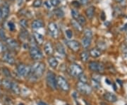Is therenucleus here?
I'll return each instance as SVG.
<instances>
[{
  "mask_svg": "<svg viewBox=\"0 0 127 105\" xmlns=\"http://www.w3.org/2000/svg\"><path fill=\"white\" fill-rule=\"evenodd\" d=\"M45 70V65L42 62L38 61L35 62L31 66L30 73H28L27 77L31 81L36 80L38 78H41L44 74Z\"/></svg>",
  "mask_w": 127,
  "mask_h": 105,
  "instance_id": "1",
  "label": "nucleus"
},
{
  "mask_svg": "<svg viewBox=\"0 0 127 105\" xmlns=\"http://www.w3.org/2000/svg\"><path fill=\"white\" fill-rule=\"evenodd\" d=\"M35 41L33 43H31V45L29 48V52H30V56L32 59L35 60V61H39L43 57V55L40 50L37 47Z\"/></svg>",
  "mask_w": 127,
  "mask_h": 105,
  "instance_id": "2",
  "label": "nucleus"
},
{
  "mask_svg": "<svg viewBox=\"0 0 127 105\" xmlns=\"http://www.w3.org/2000/svg\"><path fill=\"white\" fill-rule=\"evenodd\" d=\"M46 81L48 87L52 90H56L57 89V78L56 76L53 72L48 71L46 76Z\"/></svg>",
  "mask_w": 127,
  "mask_h": 105,
  "instance_id": "3",
  "label": "nucleus"
},
{
  "mask_svg": "<svg viewBox=\"0 0 127 105\" xmlns=\"http://www.w3.org/2000/svg\"><path fill=\"white\" fill-rule=\"evenodd\" d=\"M76 87H77L78 90L83 95H88L92 92V87L87 82H83L79 81L76 84Z\"/></svg>",
  "mask_w": 127,
  "mask_h": 105,
  "instance_id": "4",
  "label": "nucleus"
},
{
  "mask_svg": "<svg viewBox=\"0 0 127 105\" xmlns=\"http://www.w3.org/2000/svg\"><path fill=\"white\" fill-rule=\"evenodd\" d=\"M57 86L64 92H68L70 90V85L68 84V81L64 78L63 76H59L57 79Z\"/></svg>",
  "mask_w": 127,
  "mask_h": 105,
  "instance_id": "5",
  "label": "nucleus"
},
{
  "mask_svg": "<svg viewBox=\"0 0 127 105\" xmlns=\"http://www.w3.org/2000/svg\"><path fill=\"white\" fill-rule=\"evenodd\" d=\"M68 72L71 76L76 78L83 73V69L81 68V66L78 64H71V66H69Z\"/></svg>",
  "mask_w": 127,
  "mask_h": 105,
  "instance_id": "6",
  "label": "nucleus"
},
{
  "mask_svg": "<svg viewBox=\"0 0 127 105\" xmlns=\"http://www.w3.org/2000/svg\"><path fill=\"white\" fill-rule=\"evenodd\" d=\"M88 69L93 72L102 73L104 71V66L102 63L97 61H91L88 64Z\"/></svg>",
  "mask_w": 127,
  "mask_h": 105,
  "instance_id": "7",
  "label": "nucleus"
},
{
  "mask_svg": "<svg viewBox=\"0 0 127 105\" xmlns=\"http://www.w3.org/2000/svg\"><path fill=\"white\" fill-rule=\"evenodd\" d=\"M30 70H31V67L23 64H18L16 67L17 73L20 76H23V77L27 76L28 73H30Z\"/></svg>",
  "mask_w": 127,
  "mask_h": 105,
  "instance_id": "8",
  "label": "nucleus"
},
{
  "mask_svg": "<svg viewBox=\"0 0 127 105\" xmlns=\"http://www.w3.org/2000/svg\"><path fill=\"white\" fill-rule=\"evenodd\" d=\"M48 30H49V32L50 33L51 36L53 38H57L59 37V28H58V26L56 23H53V22L49 23Z\"/></svg>",
  "mask_w": 127,
  "mask_h": 105,
  "instance_id": "9",
  "label": "nucleus"
},
{
  "mask_svg": "<svg viewBox=\"0 0 127 105\" xmlns=\"http://www.w3.org/2000/svg\"><path fill=\"white\" fill-rule=\"evenodd\" d=\"M6 42V45L8 47V48L14 51H18L20 49V46L18 45V43L15 40L12 38H6V40H5Z\"/></svg>",
  "mask_w": 127,
  "mask_h": 105,
  "instance_id": "10",
  "label": "nucleus"
},
{
  "mask_svg": "<svg viewBox=\"0 0 127 105\" xmlns=\"http://www.w3.org/2000/svg\"><path fill=\"white\" fill-rule=\"evenodd\" d=\"M2 59L6 63L11 64V65H14L15 64V59H14V57L9 52H5L4 53V54L2 56Z\"/></svg>",
  "mask_w": 127,
  "mask_h": 105,
  "instance_id": "11",
  "label": "nucleus"
},
{
  "mask_svg": "<svg viewBox=\"0 0 127 105\" xmlns=\"http://www.w3.org/2000/svg\"><path fill=\"white\" fill-rule=\"evenodd\" d=\"M66 44L73 52H78V51L79 50L80 47H81L80 43L78 41H76V40H68V41H66Z\"/></svg>",
  "mask_w": 127,
  "mask_h": 105,
  "instance_id": "12",
  "label": "nucleus"
},
{
  "mask_svg": "<svg viewBox=\"0 0 127 105\" xmlns=\"http://www.w3.org/2000/svg\"><path fill=\"white\" fill-rule=\"evenodd\" d=\"M1 18H6L9 16V6L7 3H5L2 6V8L1 9Z\"/></svg>",
  "mask_w": 127,
  "mask_h": 105,
  "instance_id": "13",
  "label": "nucleus"
},
{
  "mask_svg": "<svg viewBox=\"0 0 127 105\" xmlns=\"http://www.w3.org/2000/svg\"><path fill=\"white\" fill-rule=\"evenodd\" d=\"M45 53L47 55H52L53 52H54V48H53V46H52V44L50 42H47V43H45Z\"/></svg>",
  "mask_w": 127,
  "mask_h": 105,
  "instance_id": "14",
  "label": "nucleus"
},
{
  "mask_svg": "<svg viewBox=\"0 0 127 105\" xmlns=\"http://www.w3.org/2000/svg\"><path fill=\"white\" fill-rule=\"evenodd\" d=\"M104 98L107 101L109 102H116V101L117 100V97L115 96L114 94L110 93V92L104 93Z\"/></svg>",
  "mask_w": 127,
  "mask_h": 105,
  "instance_id": "15",
  "label": "nucleus"
},
{
  "mask_svg": "<svg viewBox=\"0 0 127 105\" xmlns=\"http://www.w3.org/2000/svg\"><path fill=\"white\" fill-rule=\"evenodd\" d=\"M47 61H48V64L50 66V67H52V69H56L58 66V61L54 56H50L47 59Z\"/></svg>",
  "mask_w": 127,
  "mask_h": 105,
  "instance_id": "16",
  "label": "nucleus"
},
{
  "mask_svg": "<svg viewBox=\"0 0 127 105\" xmlns=\"http://www.w3.org/2000/svg\"><path fill=\"white\" fill-rule=\"evenodd\" d=\"M11 91L14 92L15 95H19L20 92H21V89L18 86V85L15 82H11V89H10Z\"/></svg>",
  "mask_w": 127,
  "mask_h": 105,
  "instance_id": "17",
  "label": "nucleus"
},
{
  "mask_svg": "<svg viewBox=\"0 0 127 105\" xmlns=\"http://www.w3.org/2000/svg\"><path fill=\"white\" fill-rule=\"evenodd\" d=\"M11 81L8 78H4L1 81V85L6 90H10L11 87Z\"/></svg>",
  "mask_w": 127,
  "mask_h": 105,
  "instance_id": "18",
  "label": "nucleus"
},
{
  "mask_svg": "<svg viewBox=\"0 0 127 105\" xmlns=\"http://www.w3.org/2000/svg\"><path fill=\"white\" fill-rule=\"evenodd\" d=\"M34 39L36 42L37 44H39V45H42L43 43V41H44V38L42 35H40V33L38 32H34Z\"/></svg>",
  "mask_w": 127,
  "mask_h": 105,
  "instance_id": "19",
  "label": "nucleus"
},
{
  "mask_svg": "<svg viewBox=\"0 0 127 105\" xmlns=\"http://www.w3.org/2000/svg\"><path fill=\"white\" fill-rule=\"evenodd\" d=\"M82 46L85 48V49H88L91 44V38H88L86 37H84L83 39H82Z\"/></svg>",
  "mask_w": 127,
  "mask_h": 105,
  "instance_id": "20",
  "label": "nucleus"
},
{
  "mask_svg": "<svg viewBox=\"0 0 127 105\" xmlns=\"http://www.w3.org/2000/svg\"><path fill=\"white\" fill-rule=\"evenodd\" d=\"M94 14H95V7L94 6H90L86 11V14L88 18H93L94 16Z\"/></svg>",
  "mask_w": 127,
  "mask_h": 105,
  "instance_id": "21",
  "label": "nucleus"
},
{
  "mask_svg": "<svg viewBox=\"0 0 127 105\" xmlns=\"http://www.w3.org/2000/svg\"><path fill=\"white\" fill-rule=\"evenodd\" d=\"M90 54L92 57L93 58H97L100 56L101 55V52L100 50H98L97 48H93L90 51Z\"/></svg>",
  "mask_w": 127,
  "mask_h": 105,
  "instance_id": "22",
  "label": "nucleus"
},
{
  "mask_svg": "<svg viewBox=\"0 0 127 105\" xmlns=\"http://www.w3.org/2000/svg\"><path fill=\"white\" fill-rule=\"evenodd\" d=\"M43 27V23L40 20H35L32 23V28L33 29H39Z\"/></svg>",
  "mask_w": 127,
  "mask_h": 105,
  "instance_id": "23",
  "label": "nucleus"
},
{
  "mask_svg": "<svg viewBox=\"0 0 127 105\" xmlns=\"http://www.w3.org/2000/svg\"><path fill=\"white\" fill-rule=\"evenodd\" d=\"M56 50L59 52V54L62 55L66 54V52H65V49L64 47V46L60 43V42H57L56 45Z\"/></svg>",
  "mask_w": 127,
  "mask_h": 105,
  "instance_id": "24",
  "label": "nucleus"
},
{
  "mask_svg": "<svg viewBox=\"0 0 127 105\" xmlns=\"http://www.w3.org/2000/svg\"><path fill=\"white\" fill-rule=\"evenodd\" d=\"M80 57L83 62H87L89 59V53L88 52H83L80 54Z\"/></svg>",
  "mask_w": 127,
  "mask_h": 105,
  "instance_id": "25",
  "label": "nucleus"
},
{
  "mask_svg": "<svg viewBox=\"0 0 127 105\" xmlns=\"http://www.w3.org/2000/svg\"><path fill=\"white\" fill-rule=\"evenodd\" d=\"M71 24H72L73 27H74V28H75L76 30H78V31L81 32L82 30H83L82 26L79 24V23H78L77 21H76V20H73V21H71Z\"/></svg>",
  "mask_w": 127,
  "mask_h": 105,
  "instance_id": "26",
  "label": "nucleus"
},
{
  "mask_svg": "<svg viewBox=\"0 0 127 105\" xmlns=\"http://www.w3.org/2000/svg\"><path fill=\"white\" fill-rule=\"evenodd\" d=\"M1 72L3 73V75L6 78H9L11 77V71L8 68L6 67H3L1 69Z\"/></svg>",
  "mask_w": 127,
  "mask_h": 105,
  "instance_id": "27",
  "label": "nucleus"
},
{
  "mask_svg": "<svg viewBox=\"0 0 127 105\" xmlns=\"http://www.w3.org/2000/svg\"><path fill=\"white\" fill-rule=\"evenodd\" d=\"M28 32L26 30H22L21 32V33H20V39L21 40H23H23H26L28 38Z\"/></svg>",
  "mask_w": 127,
  "mask_h": 105,
  "instance_id": "28",
  "label": "nucleus"
},
{
  "mask_svg": "<svg viewBox=\"0 0 127 105\" xmlns=\"http://www.w3.org/2000/svg\"><path fill=\"white\" fill-rule=\"evenodd\" d=\"M55 14L59 18H63L64 16V11L61 9H55Z\"/></svg>",
  "mask_w": 127,
  "mask_h": 105,
  "instance_id": "29",
  "label": "nucleus"
},
{
  "mask_svg": "<svg viewBox=\"0 0 127 105\" xmlns=\"http://www.w3.org/2000/svg\"><path fill=\"white\" fill-rule=\"evenodd\" d=\"M77 21H78V23H79L81 26H83V25H85L86 23V18L84 16H79V17L77 18Z\"/></svg>",
  "mask_w": 127,
  "mask_h": 105,
  "instance_id": "30",
  "label": "nucleus"
},
{
  "mask_svg": "<svg viewBox=\"0 0 127 105\" xmlns=\"http://www.w3.org/2000/svg\"><path fill=\"white\" fill-rule=\"evenodd\" d=\"M84 35H85V37L92 39V37H93V32H92V31H91V29H89V28H86V29H85V30H84Z\"/></svg>",
  "mask_w": 127,
  "mask_h": 105,
  "instance_id": "31",
  "label": "nucleus"
},
{
  "mask_svg": "<svg viewBox=\"0 0 127 105\" xmlns=\"http://www.w3.org/2000/svg\"><path fill=\"white\" fill-rule=\"evenodd\" d=\"M71 16H72V17L75 20V19H77L79 17L80 14H79V12L76 9H72L71 10Z\"/></svg>",
  "mask_w": 127,
  "mask_h": 105,
  "instance_id": "32",
  "label": "nucleus"
},
{
  "mask_svg": "<svg viewBox=\"0 0 127 105\" xmlns=\"http://www.w3.org/2000/svg\"><path fill=\"white\" fill-rule=\"evenodd\" d=\"M78 78L79 79V81H81V82H87L86 76L85 74H83V73H82L81 74H80V75L78 76Z\"/></svg>",
  "mask_w": 127,
  "mask_h": 105,
  "instance_id": "33",
  "label": "nucleus"
},
{
  "mask_svg": "<svg viewBox=\"0 0 127 105\" xmlns=\"http://www.w3.org/2000/svg\"><path fill=\"white\" fill-rule=\"evenodd\" d=\"M0 39L2 40H6V37L4 30L2 28H0Z\"/></svg>",
  "mask_w": 127,
  "mask_h": 105,
  "instance_id": "34",
  "label": "nucleus"
},
{
  "mask_svg": "<svg viewBox=\"0 0 127 105\" xmlns=\"http://www.w3.org/2000/svg\"><path fill=\"white\" fill-rule=\"evenodd\" d=\"M20 23L21 26L23 27V29H26V28L28 27L27 21L25 20V19H21V20L20 21V23Z\"/></svg>",
  "mask_w": 127,
  "mask_h": 105,
  "instance_id": "35",
  "label": "nucleus"
},
{
  "mask_svg": "<svg viewBox=\"0 0 127 105\" xmlns=\"http://www.w3.org/2000/svg\"><path fill=\"white\" fill-rule=\"evenodd\" d=\"M42 5V1L41 0H35L33 2V6L34 7H40Z\"/></svg>",
  "mask_w": 127,
  "mask_h": 105,
  "instance_id": "36",
  "label": "nucleus"
},
{
  "mask_svg": "<svg viewBox=\"0 0 127 105\" xmlns=\"http://www.w3.org/2000/svg\"><path fill=\"white\" fill-rule=\"evenodd\" d=\"M50 4L54 6H57L60 4V0H50Z\"/></svg>",
  "mask_w": 127,
  "mask_h": 105,
  "instance_id": "37",
  "label": "nucleus"
},
{
  "mask_svg": "<svg viewBox=\"0 0 127 105\" xmlns=\"http://www.w3.org/2000/svg\"><path fill=\"white\" fill-rule=\"evenodd\" d=\"M66 35L67 37V38L68 39H71L73 36V32L71 30H66Z\"/></svg>",
  "mask_w": 127,
  "mask_h": 105,
  "instance_id": "38",
  "label": "nucleus"
},
{
  "mask_svg": "<svg viewBox=\"0 0 127 105\" xmlns=\"http://www.w3.org/2000/svg\"><path fill=\"white\" fill-rule=\"evenodd\" d=\"M8 26H9V30H11V31H13L15 30V25H14V23L12 22V21H10L8 23Z\"/></svg>",
  "mask_w": 127,
  "mask_h": 105,
  "instance_id": "39",
  "label": "nucleus"
},
{
  "mask_svg": "<svg viewBox=\"0 0 127 105\" xmlns=\"http://www.w3.org/2000/svg\"><path fill=\"white\" fill-rule=\"evenodd\" d=\"M4 45L2 44V42L0 41V53H2L4 52Z\"/></svg>",
  "mask_w": 127,
  "mask_h": 105,
  "instance_id": "40",
  "label": "nucleus"
},
{
  "mask_svg": "<svg viewBox=\"0 0 127 105\" xmlns=\"http://www.w3.org/2000/svg\"><path fill=\"white\" fill-rule=\"evenodd\" d=\"M80 1H81V2L83 4H86L88 1V0H80Z\"/></svg>",
  "mask_w": 127,
  "mask_h": 105,
  "instance_id": "41",
  "label": "nucleus"
},
{
  "mask_svg": "<svg viewBox=\"0 0 127 105\" xmlns=\"http://www.w3.org/2000/svg\"><path fill=\"white\" fill-rule=\"evenodd\" d=\"M45 4L46 6H47V8H48V9H50V7H51V5L48 4V2H47V1L45 2Z\"/></svg>",
  "mask_w": 127,
  "mask_h": 105,
  "instance_id": "42",
  "label": "nucleus"
},
{
  "mask_svg": "<svg viewBox=\"0 0 127 105\" xmlns=\"http://www.w3.org/2000/svg\"><path fill=\"white\" fill-rule=\"evenodd\" d=\"M38 105H47L45 103H44L43 102H38Z\"/></svg>",
  "mask_w": 127,
  "mask_h": 105,
  "instance_id": "43",
  "label": "nucleus"
},
{
  "mask_svg": "<svg viewBox=\"0 0 127 105\" xmlns=\"http://www.w3.org/2000/svg\"><path fill=\"white\" fill-rule=\"evenodd\" d=\"M1 9H0V21H1Z\"/></svg>",
  "mask_w": 127,
  "mask_h": 105,
  "instance_id": "44",
  "label": "nucleus"
},
{
  "mask_svg": "<svg viewBox=\"0 0 127 105\" xmlns=\"http://www.w3.org/2000/svg\"><path fill=\"white\" fill-rule=\"evenodd\" d=\"M117 1H119V2H120V1H122V0H117Z\"/></svg>",
  "mask_w": 127,
  "mask_h": 105,
  "instance_id": "45",
  "label": "nucleus"
},
{
  "mask_svg": "<svg viewBox=\"0 0 127 105\" xmlns=\"http://www.w3.org/2000/svg\"><path fill=\"white\" fill-rule=\"evenodd\" d=\"M0 85H1V81H0Z\"/></svg>",
  "mask_w": 127,
  "mask_h": 105,
  "instance_id": "46",
  "label": "nucleus"
},
{
  "mask_svg": "<svg viewBox=\"0 0 127 105\" xmlns=\"http://www.w3.org/2000/svg\"><path fill=\"white\" fill-rule=\"evenodd\" d=\"M0 1H1V0H0Z\"/></svg>",
  "mask_w": 127,
  "mask_h": 105,
  "instance_id": "47",
  "label": "nucleus"
}]
</instances>
